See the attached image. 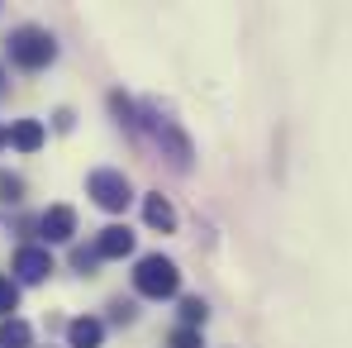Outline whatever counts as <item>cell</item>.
Here are the masks:
<instances>
[{
  "mask_svg": "<svg viewBox=\"0 0 352 348\" xmlns=\"http://www.w3.org/2000/svg\"><path fill=\"white\" fill-rule=\"evenodd\" d=\"M205 315H210V305H205L200 296H186V300H181V320H186V329H190V325H205Z\"/></svg>",
  "mask_w": 352,
  "mask_h": 348,
  "instance_id": "cell-12",
  "label": "cell"
},
{
  "mask_svg": "<svg viewBox=\"0 0 352 348\" xmlns=\"http://www.w3.org/2000/svg\"><path fill=\"white\" fill-rule=\"evenodd\" d=\"M176 287H181V272H176L172 258H162V253H153V258H143V263L133 267V291L148 296V300L176 296Z\"/></svg>",
  "mask_w": 352,
  "mask_h": 348,
  "instance_id": "cell-1",
  "label": "cell"
},
{
  "mask_svg": "<svg viewBox=\"0 0 352 348\" xmlns=\"http://www.w3.org/2000/svg\"><path fill=\"white\" fill-rule=\"evenodd\" d=\"M0 148H5V129H0Z\"/></svg>",
  "mask_w": 352,
  "mask_h": 348,
  "instance_id": "cell-16",
  "label": "cell"
},
{
  "mask_svg": "<svg viewBox=\"0 0 352 348\" xmlns=\"http://www.w3.org/2000/svg\"><path fill=\"white\" fill-rule=\"evenodd\" d=\"M53 53H58V43H53V34H48V29H19V34L10 39V58L19 62V67H29V72L48 67Z\"/></svg>",
  "mask_w": 352,
  "mask_h": 348,
  "instance_id": "cell-2",
  "label": "cell"
},
{
  "mask_svg": "<svg viewBox=\"0 0 352 348\" xmlns=\"http://www.w3.org/2000/svg\"><path fill=\"white\" fill-rule=\"evenodd\" d=\"M157 139H167V148H172V163H176V167H186V163H190V143H186V139L176 134L167 119L157 124Z\"/></svg>",
  "mask_w": 352,
  "mask_h": 348,
  "instance_id": "cell-11",
  "label": "cell"
},
{
  "mask_svg": "<svg viewBox=\"0 0 352 348\" xmlns=\"http://www.w3.org/2000/svg\"><path fill=\"white\" fill-rule=\"evenodd\" d=\"M0 348H34V329L24 320H0Z\"/></svg>",
  "mask_w": 352,
  "mask_h": 348,
  "instance_id": "cell-10",
  "label": "cell"
},
{
  "mask_svg": "<svg viewBox=\"0 0 352 348\" xmlns=\"http://www.w3.org/2000/svg\"><path fill=\"white\" fill-rule=\"evenodd\" d=\"M100 339H105V325L91 320V315H81V320L67 325V344L72 348H100Z\"/></svg>",
  "mask_w": 352,
  "mask_h": 348,
  "instance_id": "cell-6",
  "label": "cell"
},
{
  "mask_svg": "<svg viewBox=\"0 0 352 348\" xmlns=\"http://www.w3.org/2000/svg\"><path fill=\"white\" fill-rule=\"evenodd\" d=\"M19 191H24V181L10 172H0V201H19Z\"/></svg>",
  "mask_w": 352,
  "mask_h": 348,
  "instance_id": "cell-14",
  "label": "cell"
},
{
  "mask_svg": "<svg viewBox=\"0 0 352 348\" xmlns=\"http://www.w3.org/2000/svg\"><path fill=\"white\" fill-rule=\"evenodd\" d=\"M5 143H14L19 153L43 148V124L38 119H14V129H5Z\"/></svg>",
  "mask_w": 352,
  "mask_h": 348,
  "instance_id": "cell-7",
  "label": "cell"
},
{
  "mask_svg": "<svg viewBox=\"0 0 352 348\" xmlns=\"http://www.w3.org/2000/svg\"><path fill=\"white\" fill-rule=\"evenodd\" d=\"M143 220H148L153 229H162V234L176 229V210L162 201V196H148V201H143Z\"/></svg>",
  "mask_w": 352,
  "mask_h": 348,
  "instance_id": "cell-9",
  "label": "cell"
},
{
  "mask_svg": "<svg viewBox=\"0 0 352 348\" xmlns=\"http://www.w3.org/2000/svg\"><path fill=\"white\" fill-rule=\"evenodd\" d=\"M14 305H19V287H14L10 277H0V315L10 320V310H14Z\"/></svg>",
  "mask_w": 352,
  "mask_h": 348,
  "instance_id": "cell-13",
  "label": "cell"
},
{
  "mask_svg": "<svg viewBox=\"0 0 352 348\" xmlns=\"http://www.w3.org/2000/svg\"><path fill=\"white\" fill-rule=\"evenodd\" d=\"M86 191L96 196V205H100V210H124V205L133 201L129 176H124V172H110V167H96V172L86 176Z\"/></svg>",
  "mask_w": 352,
  "mask_h": 348,
  "instance_id": "cell-3",
  "label": "cell"
},
{
  "mask_svg": "<svg viewBox=\"0 0 352 348\" xmlns=\"http://www.w3.org/2000/svg\"><path fill=\"white\" fill-rule=\"evenodd\" d=\"M0 81H5V72H0Z\"/></svg>",
  "mask_w": 352,
  "mask_h": 348,
  "instance_id": "cell-17",
  "label": "cell"
},
{
  "mask_svg": "<svg viewBox=\"0 0 352 348\" xmlns=\"http://www.w3.org/2000/svg\"><path fill=\"white\" fill-rule=\"evenodd\" d=\"M48 272H53L48 248H19V253H14V277H19V282H43Z\"/></svg>",
  "mask_w": 352,
  "mask_h": 348,
  "instance_id": "cell-4",
  "label": "cell"
},
{
  "mask_svg": "<svg viewBox=\"0 0 352 348\" xmlns=\"http://www.w3.org/2000/svg\"><path fill=\"white\" fill-rule=\"evenodd\" d=\"M76 234V210L72 205H48L43 210V238L48 243H67Z\"/></svg>",
  "mask_w": 352,
  "mask_h": 348,
  "instance_id": "cell-5",
  "label": "cell"
},
{
  "mask_svg": "<svg viewBox=\"0 0 352 348\" xmlns=\"http://www.w3.org/2000/svg\"><path fill=\"white\" fill-rule=\"evenodd\" d=\"M172 348H205V344H200V334H195V329H176Z\"/></svg>",
  "mask_w": 352,
  "mask_h": 348,
  "instance_id": "cell-15",
  "label": "cell"
},
{
  "mask_svg": "<svg viewBox=\"0 0 352 348\" xmlns=\"http://www.w3.org/2000/svg\"><path fill=\"white\" fill-rule=\"evenodd\" d=\"M96 253H100V258H124V253H133V234L124 229V225H110V229L100 234Z\"/></svg>",
  "mask_w": 352,
  "mask_h": 348,
  "instance_id": "cell-8",
  "label": "cell"
}]
</instances>
